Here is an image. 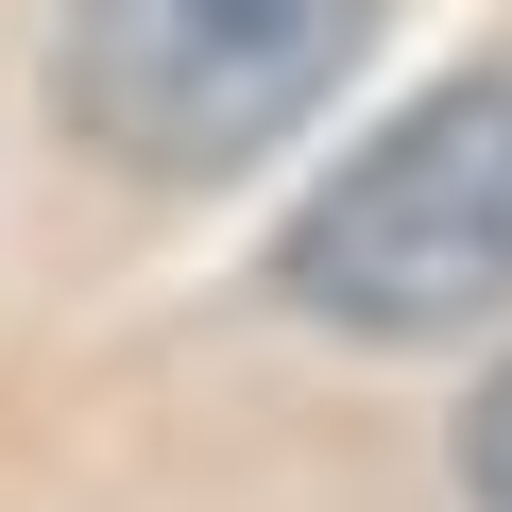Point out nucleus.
Instances as JSON below:
<instances>
[{"label":"nucleus","instance_id":"obj_1","mask_svg":"<svg viewBox=\"0 0 512 512\" xmlns=\"http://www.w3.org/2000/svg\"><path fill=\"white\" fill-rule=\"evenodd\" d=\"M274 291L308 325H359V342H461L512 308V86H444L410 103L376 154H342V188L291 222Z\"/></svg>","mask_w":512,"mask_h":512},{"label":"nucleus","instance_id":"obj_2","mask_svg":"<svg viewBox=\"0 0 512 512\" xmlns=\"http://www.w3.org/2000/svg\"><path fill=\"white\" fill-rule=\"evenodd\" d=\"M359 35L376 0H86L52 52V103L120 171H239L359 69Z\"/></svg>","mask_w":512,"mask_h":512},{"label":"nucleus","instance_id":"obj_3","mask_svg":"<svg viewBox=\"0 0 512 512\" xmlns=\"http://www.w3.org/2000/svg\"><path fill=\"white\" fill-rule=\"evenodd\" d=\"M461 478H478V512H512V376L478 393V427H461Z\"/></svg>","mask_w":512,"mask_h":512}]
</instances>
